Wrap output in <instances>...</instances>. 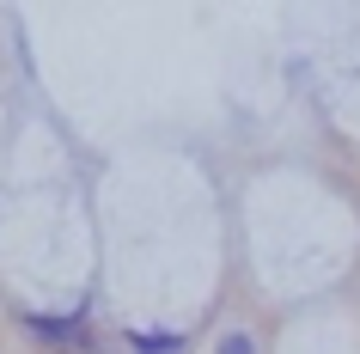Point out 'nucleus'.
Returning <instances> with one entry per match:
<instances>
[{
	"label": "nucleus",
	"mask_w": 360,
	"mask_h": 354,
	"mask_svg": "<svg viewBox=\"0 0 360 354\" xmlns=\"http://www.w3.org/2000/svg\"><path fill=\"white\" fill-rule=\"evenodd\" d=\"M25 330L43 336V342H56V348H68V342H79V336H86V305H74L68 317H37V312H25Z\"/></svg>",
	"instance_id": "f257e3e1"
},
{
	"label": "nucleus",
	"mask_w": 360,
	"mask_h": 354,
	"mask_svg": "<svg viewBox=\"0 0 360 354\" xmlns=\"http://www.w3.org/2000/svg\"><path fill=\"white\" fill-rule=\"evenodd\" d=\"M92 354H122V348H104V342H98V348H92Z\"/></svg>",
	"instance_id": "20e7f679"
},
{
	"label": "nucleus",
	"mask_w": 360,
	"mask_h": 354,
	"mask_svg": "<svg viewBox=\"0 0 360 354\" xmlns=\"http://www.w3.org/2000/svg\"><path fill=\"white\" fill-rule=\"evenodd\" d=\"M129 348H141V354H184V336H147V330H129Z\"/></svg>",
	"instance_id": "f03ea898"
},
{
	"label": "nucleus",
	"mask_w": 360,
	"mask_h": 354,
	"mask_svg": "<svg viewBox=\"0 0 360 354\" xmlns=\"http://www.w3.org/2000/svg\"><path fill=\"white\" fill-rule=\"evenodd\" d=\"M214 354H257V342H250L245 330H226V336H220V348H214Z\"/></svg>",
	"instance_id": "7ed1b4c3"
}]
</instances>
